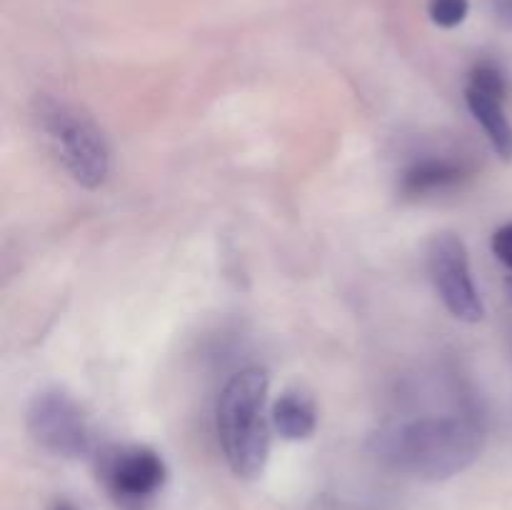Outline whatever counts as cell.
Returning <instances> with one entry per match:
<instances>
[{"mask_svg":"<svg viewBox=\"0 0 512 510\" xmlns=\"http://www.w3.org/2000/svg\"><path fill=\"white\" fill-rule=\"evenodd\" d=\"M485 445L483 413L473 403L450 413L390 420L368 440L380 465L410 478L440 483L468 470Z\"/></svg>","mask_w":512,"mask_h":510,"instance_id":"6da1fadb","label":"cell"},{"mask_svg":"<svg viewBox=\"0 0 512 510\" xmlns=\"http://www.w3.org/2000/svg\"><path fill=\"white\" fill-rule=\"evenodd\" d=\"M270 375L260 365L238 370L225 383L215 408L218 440L230 470L238 478L253 480L265 470L270 458V430L273 420L268 413Z\"/></svg>","mask_w":512,"mask_h":510,"instance_id":"7a4b0ae2","label":"cell"},{"mask_svg":"<svg viewBox=\"0 0 512 510\" xmlns=\"http://www.w3.org/2000/svg\"><path fill=\"white\" fill-rule=\"evenodd\" d=\"M35 115L70 178L88 190L105 185L110 175V148L98 123L75 105L50 95L38 98Z\"/></svg>","mask_w":512,"mask_h":510,"instance_id":"3957f363","label":"cell"},{"mask_svg":"<svg viewBox=\"0 0 512 510\" xmlns=\"http://www.w3.org/2000/svg\"><path fill=\"white\" fill-rule=\"evenodd\" d=\"M28 433L58 458H83L93 450V430L78 400L60 388L40 390L28 405Z\"/></svg>","mask_w":512,"mask_h":510,"instance_id":"277c9868","label":"cell"},{"mask_svg":"<svg viewBox=\"0 0 512 510\" xmlns=\"http://www.w3.org/2000/svg\"><path fill=\"white\" fill-rule=\"evenodd\" d=\"M428 273L453 318L463 323H480L485 318V303L475 285L468 248L458 235L438 233L430 240Z\"/></svg>","mask_w":512,"mask_h":510,"instance_id":"5b68a950","label":"cell"},{"mask_svg":"<svg viewBox=\"0 0 512 510\" xmlns=\"http://www.w3.org/2000/svg\"><path fill=\"white\" fill-rule=\"evenodd\" d=\"M98 473L113 495L140 500L165 483V463L145 445H110L98 453Z\"/></svg>","mask_w":512,"mask_h":510,"instance_id":"8992f818","label":"cell"},{"mask_svg":"<svg viewBox=\"0 0 512 510\" xmlns=\"http://www.w3.org/2000/svg\"><path fill=\"white\" fill-rule=\"evenodd\" d=\"M468 168L453 158H418L400 173V193L405 198H430L463 185Z\"/></svg>","mask_w":512,"mask_h":510,"instance_id":"52a82bcc","label":"cell"},{"mask_svg":"<svg viewBox=\"0 0 512 510\" xmlns=\"http://www.w3.org/2000/svg\"><path fill=\"white\" fill-rule=\"evenodd\" d=\"M465 103L468 110L473 113L475 123L483 128L485 138H488L490 148L495 150V155L503 160H512V123L505 113V95L488 93V90H480L468 85L465 88Z\"/></svg>","mask_w":512,"mask_h":510,"instance_id":"ba28073f","label":"cell"},{"mask_svg":"<svg viewBox=\"0 0 512 510\" xmlns=\"http://www.w3.org/2000/svg\"><path fill=\"white\" fill-rule=\"evenodd\" d=\"M273 430L285 440H308L318 428V410L313 398L298 388H290L278 395L270 408Z\"/></svg>","mask_w":512,"mask_h":510,"instance_id":"9c48e42d","label":"cell"},{"mask_svg":"<svg viewBox=\"0 0 512 510\" xmlns=\"http://www.w3.org/2000/svg\"><path fill=\"white\" fill-rule=\"evenodd\" d=\"M470 13V0H430L428 15L438 28H458Z\"/></svg>","mask_w":512,"mask_h":510,"instance_id":"30bf717a","label":"cell"},{"mask_svg":"<svg viewBox=\"0 0 512 510\" xmlns=\"http://www.w3.org/2000/svg\"><path fill=\"white\" fill-rule=\"evenodd\" d=\"M493 253L512 270V223L500 225L493 233Z\"/></svg>","mask_w":512,"mask_h":510,"instance_id":"8fae6325","label":"cell"},{"mask_svg":"<svg viewBox=\"0 0 512 510\" xmlns=\"http://www.w3.org/2000/svg\"><path fill=\"white\" fill-rule=\"evenodd\" d=\"M490 3H493L495 18L503 25H508V28H512V0H490Z\"/></svg>","mask_w":512,"mask_h":510,"instance_id":"7c38bea8","label":"cell"},{"mask_svg":"<svg viewBox=\"0 0 512 510\" xmlns=\"http://www.w3.org/2000/svg\"><path fill=\"white\" fill-rule=\"evenodd\" d=\"M53 510H75V508L68 503V500H60V503H55Z\"/></svg>","mask_w":512,"mask_h":510,"instance_id":"4fadbf2b","label":"cell"},{"mask_svg":"<svg viewBox=\"0 0 512 510\" xmlns=\"http://www.w3.org/2000/svg\"><path fill=\"white\" fill-rule=\"evenodd\" d=\"M505 293H508V300L512 303V275L508 280H505Z\"/></svg>","mask_w":512,"mask_h":510,"instance_id":"5bb4252c","label":"cell"}]
</instances>
